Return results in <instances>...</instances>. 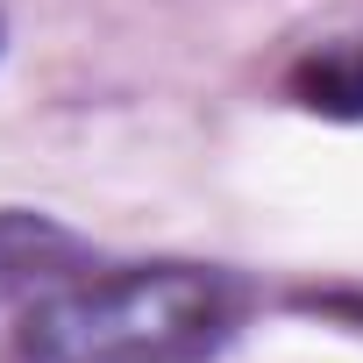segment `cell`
I'll list each match as a JSON object with an SVG mask.
<instances>
[{
  "label": "cell",
  "mask_w": 363,
  "mask_h": 363,
  "mask_svg": "<svg viewBox=\"0 0 363 363\" xmlns=\"http://www.w3.org/2000/svg\"><path fill=\"white\" fill-rule=\"evenodd\" d=\"M242 292L207 264L86 271L15 320L8 363H207L235 342Z\"/></svg>",
  "instance_id": "6da1fadb"
},
{
  "label": "cell",
  "mask_w": 363,
  "mask_h": 363,
  "mask_svg": "<svg viewBox=\"0 0 363 363\" xmlns=\"http://www.w3.org/2000/svg\"><path fill=\"white\" fill-rule=\"evenodd\" d=\"M72 278H86V242L50 221V214H29V207H8L0 214V299H50L65 292Z\"/></svg>",
  "instance_id": "7a4b0ae2"
},
{
  "label": "cell",
  "mask_w": 363,
  "mask_h": 363,
  "mask_svg": "<svg viewBox=\"0 0 363 363\" xmlns=\"http://www.w3.org/2000/svg\"><path fill=\"white\" fill-rule=\"evenodd\" d=\"M285 93L306 107V114H328V121H363V36H335L320 50H306L285 79Z\"/></svg>",
  "instance_id": "3957f363"
},
{
  "label": "cell",
  "mask_w": 363,
  "mask_h": 363,
  "mask_svg": "<svg viewBox=\"0 0 363 363\" xmlns=\"http://www.w3.org/2000/svg\"><path fill=\"white\" fill-rule=\"evenodd\" d=\"M306 306H328V313H342V320H363V292H313Z\"/></svg>",
  "instance_id": "277c9868"
}]
</instances>
